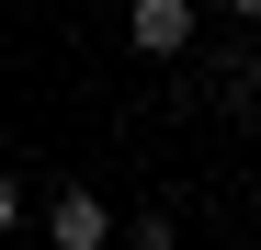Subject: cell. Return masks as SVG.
Masks as SVG:
<instances>
[{
  "label": "cell",
  "instance_id": "2",
  "mask_svg": "<svg viewBox=\"0 0 261 250\" xmlns=\"http://www.w3.org/2000/svg\"><path fill=\"white\" fill-rule=\"evenodd\" d=\"M125 34H137V57H182L193 46V0H125Z\"/></svg>",
  "mask_w": 261,
  "mask_h": 250
},
{
  "label": "cell",
  "instance_id": "1",
  "mask_svg": "<svg viewBox=\"0 0 261 250\" xmlns=\"http://www.w3.org/2000/svg\"><path fill=\"white\" fill-rule=\"evenodd\" d=\"M46 239H57V250H102V239H114V205H102L91 182H68V193H46Z\"/></svg>",
  "mask_w": 261,
  "mask_h": 250
},
{
  "label": "cell",
  "instance_id": "6",
  "mask_svg": "<svg viewBox=\"0 0 261 250\" xmlns=\"http://www.w3.org/2000/svg\"><path fill=\"white\" fill-rule=\"evenodd\" d=\"M227 12H239V23H261V0H227Z\"/></svg>",
  "mask_w": 261,
  "mask_h": 250
},
{
  "label": "cell",
  "instance_id": "3",
  "mask_svg": "<svg viewBox=\"0 0 261 250\" xmlns=\"http://www.w3.org/2000/svg\"><path fill=\"white\" fill-rule=\"evenodd\" d=\"M125 250H182V228H170L159 205H148V216H125Z\"/></svg>",
  "mask_w": 261,
  "mask_h": 250
},
{
  "label": "cell",
  "instance_id": "4",
  "mask_svg": "<svg viewBox=\"0 0 261 250\" xmlns=\"http://www.w3.org/2000/svg\"><path fill=\"white\" fill-rule=\"evenodd\" d=\"M12 228H23V182L0 171V239H12Z\"/></svg>",
  "mask_w": 261,
  "mask_h": 250
},
{
  "label": "cell",
  "instance_id": "5",
  "mask_svg": "<svg viewBox=\"0 0 261 250\" xmlns=\"http://www.w3.org/2000/svg\"><path fill=\"white\" fill-rule=\"evenodd\" d=\"M239 103H261V46H250V68H239Z\"/></svg>",
  "mask_w": 261,
  "mask_h": 250
}]
</instances>
